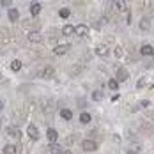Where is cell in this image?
Masks as SVG:
<instances>
[{
    "label": "cell",
    "mask_w": 154,
    "mask_h": 154,
    "mask_svg": "<svg viewBox=\"0 0 154 154\" xmlns=\"http://www.w3.org/2000/svg\"><path fill=\"white\" fill-rule=\"evenodd\" d=\"M82 147H83V151H87V152H91V151H96V149H97V143H96L94 140H89V138H85L83 142H82Z\"/></svg>",
    "instance_id": "cell-1"
},
{
    "label": "cell",
    "mask_w": 154,
    "mask_h": 154,
    "mask_svg": "<svg viewBox=\"0 0 154 154\" xmlns=\"http://www.w3.org/2000/svg\"><path fill=\"white\" fill-rule=\"evenodd\" d=\"M46 138H48V142H51V143H55L57 142V138H59V133L53 129V128H50L46 131Z\"/></svg>",
    "instance_id": "cell-2"
},
{
    "label": "cell",
    "mask_w": 154,
    "mask_h": 154,
    "mask_svg": "<svg viewBox=\"0 0 154 154\" xmlns=\"http://www.w3.org/2000/svg\"><path fill=\"white\" fill-rule=\"evenodd\" d=\"M29 41L30 43H43V35L39 32H29Z\"/></svg>",
    "instance_id": "cell-3"
},
{
    "label": "cell",
    "mask_w": 154,
    "mask_h": 154,
    "mask_svg": "<svg viewBox=\"0 0 154 154\" xmlns=\"http://www.w3.org/2000/svg\"><path fill=\"white\" fill-rule=\"evenodd\" d=\"M128 76H129L128 71H126L124 67H119V69H117V78H115V80H117V82H126Z\"/></svg>",
    "instance_id": "cell-4"
},
{
    "label": "cell",
    "mask_w": 154,
    "mask_h": 154,
    "mask_svg": "<svg viewBox=\"0 0 154 154\" xmlns=\"http://www.w3.org/2000/svg\"><path fill=\"white\" fill-rule=\"evenodd\" d=\"M7 135L9 137H13V138H21V131L14 128V126H11V128H7Z\"/></svg>",
    "instance_id": "cell-5"
},
{
    "label": "cell",
    "mask_w": 154,
    "mask_h": 154,
    "mask_svg": "<svg viewBox=\"0 0 154 154\" xmlns=\"http://www.w3.org/2000/svg\"><path fill=\"white\" fill-rule=\"evenodd\" d=\"M75 32H76V35L83 37V35H87V32H89V27H87V25H76V27H75Z\"/></svg>",
    "instance_id": "cell-6"
},
{
    "label": "cell",
    "mask_w": 154,
    "mask_h": 154,
    "mask_svg": "<svg viewBox=\"0 0 154 154\" xmlns=\"http://www.w3.org/2000/svg\"><path fill=\"white\" fill-rule=\"evenodd\" d=\"M60 117L64 119V121H71V119H73V112H71L69 108H62L60 110Z\"/></svg>",
    "instance_id": "cell-7"
},
{
    "label": "cell",
    "mask_w": 154,
    "mask_h": 154,
    "mask_svg": "<svg viewBox=\"0 0 154 154\" xmlns=\"http://www.w3.org/2000/svg\"><path fill=\"white\" fill-rule=\"evenodd\" d=\"M29 137H30L32 140H37V138H39V131H37V128H35L34 124H30V126H29Z\"/></svg>",
    "instance_id": "cell-8"
},
{
    "label": "cell",
    "mask_w": 154,
    "mask_h": 154,
    "mask_svg": "<svg viewBox=\"0 0 154 154\" xmlns=\"http://www.w3.org/2000/svg\"><path fill=\"white\" fill-rule=\"evenodd\" d=\"M67 50H69L67 45H59V46H55L53 53H55V55H64V53H67Z\"/></svg>",
    "instance_id": "cell-9"
},
{
    "label": "cell",
    "mask_w": 154,
    "mask_h": 154,
    "mask_svg": "<svg viewBox=\"0 0 154 154\" xmlns=\"http://www.w3.org/2000/svg\"><path fill=\"white\" fill-rule=\"evenodd\" d=\"M39 13H41V4H39V2H34V4L30 5V14L35 18Z\"/></svg>",
    "instance_id": "cell-10"
},
{
    "label": "cell",
    "mask_w": 154,
    "mask_h": 154,
    "mask_svg": "<svg viewBox=\"0 0 154 154\" xmlns=\"http://www.w3.org/2000/svg\"><path fill=\"white\" fill-rule=\"evenodd\" d=\"M140 53H142L143 57H145V55H152V53H154V48L151 46V45H143V46L140 48Z\"/></svg>",
    "instance_id": "cell-11"
},
{
    "label": "cell",
    "mask_w": 154,
    "mask_h": 154,
    "mask_svg": "<svg viewBox=\"0 0 154 154\" xmlns=\"http://www.w3.org/2000/svg\"><path fill=\"white\" fill-rule=\"evenodd\" d=\"M91 119H92V117H91L89 112H82V115H80V122L82 124H89L91 122Z\"/></svg>",
    "instance_id": "cell-12"
},
{
    "label": "cell",
    "mask_w": 154,
    "mask_h": 154,
    "mask_svg": "<svg viewBox=\"0 0 154 154\" xmlns=\"http://www.w3.org/2000/svg\"><path fill=\"white\" fill-rule=\"evenodd\" d=\"M113 7H115V11H126V2L124 0H117V2H113Z\"/></svg>",
    "instance_id": "cell-13"
},
{
    "label": "cell",
    "mask_w": 154,
    "mask_h": 154,
    "mask_svg": "<svg viewBox=\"0 0 154 154\" xmlns=\"http://www.w3.org/2000/svg\"><path fill=\"white\" fill-rule=\"evenodd\" d=\"M96 53H97L99 57H106L108 55V48L106 46H96Z\"/></svg>",
    "instance_id": "cell-14"
},
{
    "label": "cell",
    "mask_w": 154,
    "mask_h": 154,
    "mask_svg": "<svg viewBox=\"0 0 154 154\" xmlns=\"http://www.w3.org/2000/svg\"><path fill=\"white\" fill-rule=\"evenodd\" d=\"M4 154H16V145H13V143H7V145L4 147Z\"/></svg>",
    "instance_id": "cell-15"
},
{
    "label": "cell",
    "mask_w": 154,
    "mask_h": 154,
    "mask_svg": "<svg viewBox=\"0 0 154 154\" xmlns=\"http://www.w3.org/2000/svg\"><path fill=\"white\" fill-rule=\"evenodd\" d=\"M149 27H151V21H149V18H142V20H140V29H142V30H147Z\"/></svg>",
    "instance_id": "cell-16"
},
{
    "label": "cell",
    "mask_w": 154,
    "mask_h": 154,
    "mask_svg": "<svg viewBox=\"0 0 154 154\" xmlns=\"http://www.w3.org/2000/svg\"><path fill=\"white\" fill-rule=\"evenodd\" d=\"M20 18V11L18 9H9V20L11 21H16Z\"/></svg>",
    "instance_id": "cell-17"
},
{
    "label": "cell",
    "mask_w": 154,
    "mask_h": 154,
    "mask_svg": "<svg viewBox=\"0 0 154 154\" xmlns=\"http://www.w3.org/2000/svg\"><path fill=\"white\" fill-rule=\"evenodd\" d=\"M108 89H112V91H117V89H119V82H117L115 78L108 80Z\"/></svg>",
    "instance_id": "cell-18"
},
{
    "label": "cell",
    "mask_w": 154,
    "mask_h": 154,
    "mask_svg": "<svg viewBox=\"0 0 154 154\" xmlns=\"http://www.w3.org/2000/svg\"><path fill=\"white\" fill-rule=\"evenodd\" d=\"M62 34H64V35H71V34H75V27H73V25H66V27L62 29Z\"/></svg>",
    "instance_id": "cell-19"
},
{
    "label": "cell",
    "mask_w": 154,
    "mask_h": 154,
    "mask_svg": "<svg viewBox=\"0 0 154 154\" xmlns=\"http://www.w3.org/2000/svg\"><path fill=\"white\" fill-rule=\"evenodd\" d=\"M69 14H71V11H69L67 7H62L60 11H59V16H60V18H64V20H67V18H69Z\"/></svg>",
    "instance_id": "cell-20"
},
{
    "label": "cell",
    "mask_w": 154,
    "mask_h": 154,
    "mask_svg": "<svg viewBox=\"0 0 154 154\" xmlns=\"http://www.w3.org/2000/svg\"><path fill=\"white\" fill-rule=\"evenodd\" d=\"M43 73H45V75H43L45 78H53V67H50V66H48V67H45V71H43Z\"/></svg>",
    "instance_id": "cell-21"
},
{
    "label": "cell",
    "mask_w": 154,
    "mask_h": 154,
    "mask_svg": "<svg viewBox=\"0 0 154 154\" xmlns=\"http://www.w3.org/2000/svg\"><path fill=\"white\" fill-rule=\"evenodd\" d=\"M11 69H13V71H20V69H21V62L20 60H13L11 62Z\"/></svg>",
    "instance_id": "cell-22"
},
{
    "label": "cell",
    "mask_w": 154,
    "mask_h": 154,
    "mask_svg": "<svg viewBox=\"0 0 154 154\" xmlns=\"http://www.w3.org/2000/svg\"><path fill=\"white\" fill-rule=\"evenodd\" d=\"M92 99L94 101H101V99H103V92H101V91H94Z\"/></svg>",
    "instance_id": "cell-23"
},
{
    "label": "cell",
    "mask_w": 154,
    "mask_h": 154,
    "mask_svg": "<svg viewBox=\"0 0 154 154\" xmlns=\"http://www.w3.org/2000/svg\"><path fill=\"white\" fill-rule=\"evenodd\" d=\"M145 83H147V78L143 76V78H140V80H138V83H137V87H138V89H142V87H145Z\"/></svg>",
    "instance_id": "cell-24"
},
{
    "label": "cell",
    "mask_w": 154,
    "mask_h": 154,
    "mask_svg": "<svg viewBox=\"0 0 154 154\" xmlns=\"http://www.w3.org/2000/svg\"><path fill=\"white\" fill-rule=\"evenodd\" d=\"M122 55H124V50L121 46H117V48H115V57H119V59H121Z\"/></svg>",
    "instance_id": "cell-25"
},
{
    "label": "cell",
    "mask_w": 154,
    "mask_h": 154,
    "mask_svg": "<svg viewBox=\"0 0 154 154\" xmlns=\"http://www.w3.org/2000/svg\"><path fill=\"white\" fill-rule=\"evenodd\" d=\"M149 105H151V101H149V99H142V101H140V106H142V108H147Z\"/></svg>",
    "instance_id": "cell-26"
},
{
    "label": "cell",
    "mask_w": 154,
    "mask_h": 154,
    "mask_svg": "<svg viewBox=\"0 0 154 154\" xmlns=\"http://www.w3.org/2000/svg\"><path fill=\"white\" fill-rule=\"evenodd\" d=\"M0 4H2V5H4V7H5V5H9V4H13V2H11V0H2V2H0Z\"/></svg>",
    "instance_id": "cell-27"
},
{
    "label": "cell",
    "mask_w": 154,
    "mask_h": 154,
    "mask_svg": "<svg viewBox=\"0 0 154 154\" xmlns=\"http://www.w3.org/2000/svg\"><path fill=\"white\" fill-rule=\"evenodd\" d=\"M128 154H140L138 151H133V149H131V151H128Z\"/></svg>",
    "instance_id": "cell-28"
},
{
    "label": "cell",
    "mask_w": 154,
    "mask_h": 154,
    "mask_svg": "<svg viewBox=\"0 0 154 154\" xmlns=\"http://www.w3.org/2000/svg\"><path fill=\"white\" fill-rule=\"evenodd\" d=\"M2 110H4V103H2V101H0V112H2Z\"/></svg>",
    "instance_id": "cell-29"
},
{
    "label": "cell",
    "mask_w": 154,
    "mask_h": 154,
    "mask_svg": "<svg viewBox=\"0 0 154 154\" xmlns=\"http://www.w3.org/2000/svg\"><path fill=\"white\" fill-rule=\"evenodd\" d=\"M62 154H73V152H71V151H64Z\"/></svg>",
    "instance_id": "cell-30"
},
{
    "label": "cell",
    "mask_w": 154,
    "mask_h": 154,
    "mask_svg": "<svg viewBox=\"0 0 154 154\" xmlns=\"http://www.w3.org/2000/svg\"><path fill=\"white\" fill-rule=\"evenodd\" d=\"M0 126H2V122H0Z\"/></svg>",
    "instance_id": "cell-31"
},
{
    "label": "cell",
    "mask_w": 154,
    "mask_h": 154,
    "mask_svg": "<svg viewBox=\"0 0 154 154\" xmlns=\"http://www.w3.org/2000/svg\"><path fill=\"white\" fill-rule=\"evenodd\" d=\"M0 78H2V76H0Z\"/></svg>",
    "instance_id": "cell-32"
}]
</instances>
